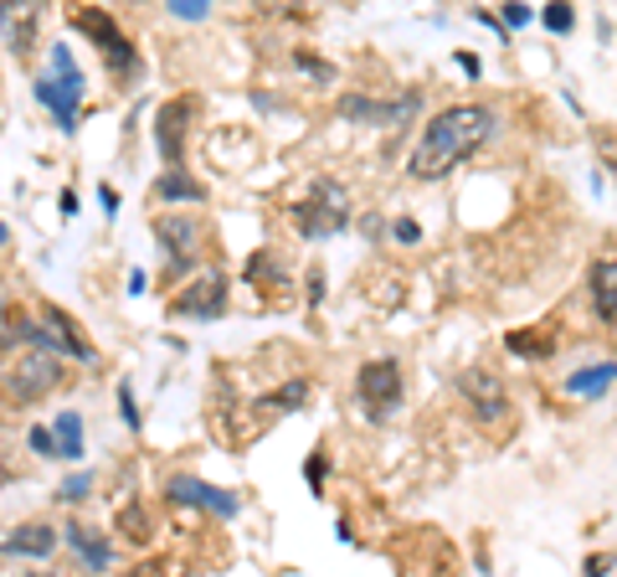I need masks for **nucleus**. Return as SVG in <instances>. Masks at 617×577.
Here are the masks:
<instances>
[{
    "mask_svg": "<svg viewBox=\"0 0 617 577\" xmlns=\"http://www.w3.org/2000/svg\"><path fill=\"white\" fill-rule=\"evenodd\" d=\"M500 114L489 103H448L423 124V135L406 155V176L412 180H443L453 176L463 160H474L483 145L494 140Z\"/></svg>",
    "mask_w": 617,
    "mask_h": 577,
    "instance_id": "nucleus-1",
    "label": "nucleus"
},
{
    "mask_svg": "<svg viewBox=\"0 0 617 577\" xmlns=\"http://www.w3.org/2000/svg\"><path fill=\"white\" fill-rule=\"evenodd\" d=\"M350 217H355V206H350V191L340 186L335 176H319L308 180V191L289 206V222L293 233L308 242H325V238H340L350 227Z\"/></svg>",
    "mask_w": 617,
    "mask_h": 577,
    "instance_id": "nucleus-2",
    "label": "nucleus"
},
{
    "mask_svg": "<svg viewBox=\"0 0 617 577\" xmlns=\"http://www.w3.org/2000/svg\"><path fill=\"white\" fill-rule=\"evenodd\" d=\"M32 93H37V103L52 114V124H58L62 135H77V120H83V93H88V78H83V67H77L73 47H52V67L41 73L37 83H32Z\"/></svg>",
    "mask_w": 617,
    "mask_h": 577,
    "instance_id": "nucleus-3",
    "label": "nucleus"
},
{
    "mask_svg": "<svg viewBox=\"0 0 617 577\" xmlns=\"http://www.w3.org/2000/svg\"><path fill=\"white\" fill-rule=\"evenodd\" d=\"M73 26L83 32V37L98 47V58H103V67L114 73L118 83H135L139 78V47H135V37L118 26V16H109V11H98V5H88V11H77L73 16Z\"/></svg>",
    "mask_w": 617,
    "mask_h": 577,
    "instance_id": "nucleus-4",
    "label": "nucleus"
},
{
    "mask_svg": "<svg viewBox=\"0 0 617 577\" xmlns=\"http://www.w3.org/2000/svg\"><path fill=\"white\" fill-rule=\"evenodd\" d=\"M402 392H406L402 361L376 356V361H366V366L355 372V407L366 413V423H386V418H391V413L402 407Z\"/></svg>",
    "mask_w": 617,
    "mask_h": 577,
    "instance_id": "nucleus-5",
    "label": "nucleus"
},
{
    "mask_svg": "<svg viewBox=\"0 0 617 577\" xmlns=\"http://www.w3.org/2000/svg\"><path fill=\"white\" fill-rule=\"evenodd\" d=\"M58 381H62V356H52V351H21V361L0 381V392L16 407H32L47 392H58Z\"/></svg>",
    "mask_w": 617,
    "mask_h": 577,
    "instance_id": "nucleus-6",
    "label": "nucleus"
},
{
    "mask_svg": "<svg viewBox=\"0 0 617 577\" xmlns=\"http://www.w3.org/2000/svg\"><path fill=\"white\" fill-rule=\"evenodd\" d=\"M417 109H423V93H417V88H406L396 99H366V93H345V99H340V114H345L350 124H370V129H396V124H406Z\"/></svg>",
    "mask_w": 617,
    "mask_h": 577,
    "instance_id": "nucleus-7",
    "label": "nucleus"
},
{
    "mask_svg": "<svg viewBox=\"0 0 617 577\" xmlns=\"http://www.w3.org/2000/svg\"><path fill=\"white\" fill-rule=\"evenodd\" d=\"M165 500L171 505H186V511H212V516H242V496L237 490H222V485H206L196 475H171L165 479Z\"/></svg>",
    "mask_w": 617,
    "mask_h": 577,
    "instance_id": "nucleus-8",
    "label": "nucleus"
},
{
    "mask_svg": "<svg viewBox=\"0 0 617 577\" xmlns=\"http://www.w3.org/2000/svg\"><path fill=\"white\" fill-rule=\"evenodd\" d=\"M154 238H160V248L171 253L175 268H191V263L201 259L206 227H201L196 212H160V217H154Z\"/></svg>",
    "mask_w": 617,
    "mask_h": 577,
    "instance_id": "nucleus-9",
    "label": "nucleus"
},
{
    "mask_svg": "<svg viewBox=\"0 0 617 577\" xmlns=\"http://www.w3.org/2000/svg\"><path fill=\"white\" fill-rule=\"evenodd\" d=\"M227 304H231V284L227 274H201V279H191L180 294H175V315H186V319H222L227 315Z\"/></svg>",
    "mask_w": 617,
    "mask_h": 577,
    "instance_id": "nucleus-10",
    "label": "nucleus"
},
{
    "mask_svg": "<svg viewBox=\"0 0 617 577\" xmlns=\"http://www.w3.org/2000/svg\"><path fill=\"white\" fill-rule=\"evenodd\" d=\"M458 392H463V402L474 407V418L479 423H500V418H509V392H504V381L489 372V366H468L458 377Z\"/></svg>",
    "mask_w": 617,
    "mask_h": 577,
    "instance_id": "nucleus-11",
    "label": "nucleus"
},
{
    "mask_svg": "<svg viewBox=\"0 0 617 577\" xmlns=\"http://www.w3.org/2000/svg\"><path fill=\"white\" fill-rule=\"evenodd\" d=\"M186 120H191V99L160 103V114H154V150L165 160V171H180V160H186Z\"/></svg>",
    "mask_w": 617,
    "mask_h": 577,
    "instance_id": "nucleus-12",
    "label": "nucleus"
},
{
    "mask_svg": "<svg viewBox=\"0 0 617 577\" xmlns=\"http://www.w3.org/2000/svg\"><path fill=\"white\" fill-rule=\"evenodd\" d=\"M62 547L83 562V573H109L114 567V541L103 537V531H93L88 520H67L62 526Z\"/></svg>",
    "mask_w": 617,
    "mask_h": 577,
    "instance_id": "nucleus-13",
    "label": "nucleus"
},
{
    "mask_svg": "<svg viewBox=\"0 0 617 577\" xmlns=\"http://www.w3.org/2000/svg\"><path fill=\"white\" fill-rule=\"evenodd\" d=\"M58 547H62V531L47 526V520H21V526H11L5 541H0V552H5V557H21V562L52 557Z\"/></svg>",
    "mask_w": 617,
    "mask_h": 577,
    "instance_id": "nucleus-14",
    "label": "nucleus"
},
{
    "mask_svg": "<svg viewBox=\"0 0 617 577\" xmlns=\"http://www.w3.org/2000/svg\"><path fill=\"white\" fill-rule=\"evenodd\" d=\"M37 319L47 325V336H52V356H73V361H93V340L83 336V325H77L67 310H58V304H41Z\"/></svg>",
    "mask_w": 617,
    "mask_h": 577,
    "instance_id": "nucleus-15",
    "label": "nucleus"
},
{
    "mask_svg": "<svg viewBox=\"0 0 617 577\" xmlns=\"http://www.w3.org/2000/svg\"><path fill=\"white\" fill-rule=\"evenodd\" d=\"M0 26H5V41L16 58H32L37 52V26H41V5H0Z\"/></svg>",
    "mask_w": 617,
    "mask_h": 577,
    "instance_id": "nucleus-16",
    "label": "nucleus"
},
{
    "mask_svg": "<svg viewBox=\"0 0 617 577\" xmlns=\"http://www.w3.org/2000/svg\"><path fill=\"white\" fill-rule=\"evenodd\" d=\"M587 289H592V310H597L602 325H617V259H597L592 274H587Z\"/></svg>",
    "mask_w": 617,
    "mask_h": 577,
    "instance_id": "nucleus-17",
    "label": "nucleus"
},
{
    "mask_svg": "<svg viewBox=\"0 0 617 577\" xmlns=\"http://www.w3.org/2000/svg\"><path fill=\"white\" fill-rule=\"evenodd\" d=\"M613 381H617V361H597V366H581L571 377H561V392L592 402V398H602V392H613Z\"/></svg>",
    "mask_w": 617,
    "mask_h": 577,
    "instance_id": "nucleus-18",
    "label": "nucleus"
},
{
    "mask_svg": "<svg viewBox=\"0 0 617 577\" xmlns=\"http://www.w3.org/2000/svg\"><path fill=\"white\" fill-rule=\"evenodd\" d=\"M52 438H58V459H62V464H77V459H83V449H88L83 413H58V418H52Z\"/></svg>",
    "mask_w": 617,
    "mask_h": 577,
    "instance_id": "nucleus-19",
    "label": "nucleus"
},
{
    "mask_svg": "<svg viewBox=\"0 0 617 577\" xmlns=\"http://www.w3.org/2000/svg\"><path fill=\"white\" fill-rule=\"evenodd\" d=\"M154 197H160V201H180V206H186V201L201 206V201H206V186H201L196 176H186V171H165V176L154 180Z\"/></svg>",
    "mask_w": 617,
    "mask_h": 577,
    "instance_id": "nucleus-20",
    "label": "nucleus"
},
{
    "mask_svg": "<svg viewBox=\"0 0 617 577\" xmlns=\"http://www.w3.org/2000/svg\"><path fill=\"white\" fill-rule=\"evenodd\" d=\"M308 392H314V387H308V377H289L284 387H273V392L257 402V407H263V413H299V407L308 402Z\"/></svg>",
    "mask_w": 617,
    "mask_h": 577,
    "instance_id": "nucleus-21",
    "label": "nucleus"
},
{
    "mask_svg": "<svg viewBox=\"0 0 617 577\" xmlns=\"http://www.w3.org/2000/svg\"><path fill=\"white\" fill-rule=\"evenodd\" d=\"M504 346H509V356H525V361L556 356V336H545V330H509Z\"/></svg>",
    "mask_w": 617,
    "mask_h": 577,
    "instance_id": "nucleus-22",
    "label": "nucleus"
},
{
    "mask_svg": "<svg viewBox=\"0 0 617 577\" xmlns=\"http://www.w3.org/2000/svg\"><path fill=\"white\" fill-rule=\"evenodd\" d=\"M26 325H32L26 310H16V304H0V361L11 356L16 346H26Z\"/></svg>",
    "mask_w": 617,
    "mask_h": 577,
    "instance_id": "nucleus-23",
    "label": "nucleus"
},
{
    "mask_svg": "<svg viewBox=\"0 0 617 577\" xmlns=\"http://www.w3.org/2000/svg\"><path fill=\"white\" fill-rule=\"evenodd\" d=\"M248 279L252 284H273V289H278L289 274H284V259H278L273 248H263V253H252V259H248Z\"/></svg>",
    "mask_w": 617,
    "mask_h": 577,
    "instance_id": "nucleus-24",
    "label": "nucleus"
},
{
    "mask_svg": "<svg viewBox=\"0 0 617 577\" xmlns=\"http://www.w3.org/2000/svg\"><path fill=\"white\" fill-rule=\"evenodd\" d=\"M93 496V475H88V469H83V475H67L58 485V500H67V505H77V500H88Z\"/></svg>",
    "mask_w": 617,
    "mask_h": 577,
    "instance_id": "nucleus-25",
    "label": "nucleus"
},
{
    "mask_svg": "<svg viewBox=\"0 0 617 577\" xmlns=\"http://www.w3.org/2000/svg\"><path fill=\"white\" fill-rule=\"evenodd\" d=\"M325 475H329V459H325V449H314L308 464H304V479H308V490H314V496H325Z\"/></svg>",
    "mask_w": 617,
    "mask_h": 577,
    "instance_id": "nucleus-26",
    "label": "nucleus"
},
{
    "mask_svg": "<svg viewBox=\"0 0 617 577\" xmlns=\"http://www.w3.org/2000/svg\"><path fill=\"white\" fill-rule=\"evenodd\" d=\"M26 443H32V454L58 459V438H52V428H41V423H32V428H26Z\"/></svg>",
    "mask_w": 617,
    "mask_h": 577,
    "instance_id": "nucleus-27",
    "label": "nucleus"
},
{
    "mask_svg": "<svg viewBox=\"0 0 617 577\" xmlns=\"http://www.w3.org/2000/svg\"><path fill=\"white\" fill-rule=\"evenodd\" d=\"M540 21H545V32H571V26H577V11H571V5H545Z\"/></svg>",
    "mask_w": 617,
    "mask_h": 577,
    "instance_id": "nucleus-28",
    "label": "nucleus"
},
{
    "mask_svg": "<svg viewBox=\"0 0 617 577\" xmlns=\"http://www.w3.org/2000/svg\"><path fill=\"white\" fill-rule=\"evenodd\" d=\"M118 413H124V428H129V434H139V407H135V387H129V381H118Z\"/></svg>",
    "mask_w": 617,
    "mask_h": 577,
    "instance_id": "nucleus-29",
    "label": "nucleus"
},
{
    "mask_svg": "<svg viewBox=\"0 0 617 577\" xmlns=\"http://www.w3.org/2000/svg\"><path fill=\"white\" fill-rule=\"evenodd\" d=\"M293 62L304 67L308 78H319V83H335V67H329L325 58H308V52H293Z\"/></svg>",
    "mask_w": 617,
    "mask_h": 577,
    "instance_id": "nucleus-30",
    "label": "nucleus"
},
{
    "mask_svg": "<svg viewBox=\"0 0 617 577\" xmlns=\"http://www.w3.org/2000/svg\"><path fill=\"white\" fill-rule=\"evenodd\" d=\"M171 16H180V21H206V16H212V5H206V0H171Z\"/></svg>",
    "mask_w": 617,
    "mask_h": 577,
    "instance_id": "nucleus-31",
    "label": "nucleus"
},
{
    "mask_svg": "<svg viewBox=\"0 0 617 577\" xmlns=\"http://www.w3.org/2000/svg\"><path fill=\"white\" fill-rule=\"evenodd\" d=\"M613 567H617V557H613V552H592V557L581 562V577H607V573H613Z\"/></svg>",
    "mask_w": 617,
    "mask_h": 577,
    "instance_id": "nucleus-32",
    "label": "nucleus"
},
{
    "mask_svg": "<svg viewBox=\"0 0 617 577\" xmlns=\"http://www.w3.org/2000/svg\"><path fill=\"white\" fill-rule=\"evenodd\" d=\"M304 299H308V310H314V304L325 299V268H319V263L308 268V279H304Z\"/></svg>",
    "mask_w": 617,
    "mask_h": 577,
    "instance_id": "nucleus-33",
    "label": "nucleus"
},
{
    "mask_svg": "<svg viewBox=\"0 0 617 577\" xmlns=\"http://www.w3.org/2000/svg\"><path fill=\"white\" fill-rule=\"evenodd\" d=\"M530 16H536L530 5H504V11H500V21L509 26V32H520V26H530Z\"/></svg>",
    "mask_w": 617,
    "mask_h": 577,
    "instance_id": "nucleus-34",
    "label": "nucleus"
},
{
    "mask_svg": "<svg viewBox=\"0 0 617 577\" xmlns=\"http://www.w3.org/2000/svg\"><path fill=\"white\" fill-rule=\"evenodd\" d=\"M391 233H396V242H406V248H412V242H423V227H417L412 217H396V222H391Z\"/></svg>",
    "mask_w": 617,
    "mask_h": 577,
    "instance_id": "nucleus-35",
    "label": "nucleus"
},
{
    "mask_svg": "<svg viewBox=\"0 0 617 577\" xmlns=\"http://www.w3.org/2000/svg\"><path fill=\"white\" fill-rule=\"evenodd\" d=\"M98 201H103V212H109V217L118 212V191H114V186H98Z\"/></svg>",
    "mask_w": 617,
    "mask_h": 577,
    "instance_id": "nucleus-36",
    "label": "nucleus"
},
{
    "mask_svg": "<svg viewBox=\"0 0 617 577\" xmlns=\"http://www.w3.org/2000/svg\"><path fill=\"white\" fill-rule=\"evenodd\" d=\"M150 289V274L144 268H129V294H144Z\"/></svg>",
    "mask_w": 617,
    "mask_h": 577,
    "instance_id": "nucleus-37",
    "label": "nucleus"
},
{
    "mask_svg": "<svg viewBox=\"0 0 617 577\" xmlns=\"http://www.w3.org/2000/svg\"><path fill=\"white\" fill-rule=\"evenodd\" d=\"M458 67L468 73V78H479V58H474V52H458Z\"/></svg>",
    "mask_w": 617,
    "mask_h": 577,
    "instance_id": "nucleus-38",
    "label": "nucleus"
},
{
    "mask_svg": "<svg viewBox=\"0 0 617 577\" xmlns=\"http://www.w3.org/2000/svg\"><path fill=\"white\" fill-rule=\"evenodd\" d=\"M58 206H62V217H73V212H77V197H73V191H62Z\"/></svg>",
    "mask_w": 617,
    "mask_h": 577,
    "instance_id": "nucleus-39",
    "label": "nucleus"
},
{
    "mask_svg": "<svg viewBox=\"0 0 617 577\" xmlns=\"http://www.w3.org/2000/svg\"><path fill=\"white\" fill-rule=\"evenodd\" d=\"M129 577H165V562H150V567H139V573H129Z\"/></svg>",
    "mask_w": 617,
    "mask_h": 577,
    "instance_id": "nucleus-40",
    "label": "nucleus"
},
{
    "mask_svg": "<svg viewBox=\"0 0 617 577\" xmlns=\"http://www.w3.org/2000/svg\"><path fill=\"white\" fill-rule=\"evenodd\" d=\"M5 242H11V227H5V222H0V248H5Z\"/></svg>",
    "mask_w": 617,
    "mask_h": 577,
    "instance_id": "nucleus-41",
    "label": "nucleus"
},
{
    "mask_svg": "<svg viewBox=\"0 0 617 577\" xmlns=\"http://www.w3.org/2000/svg\"><path fill=\"white\" fill-rule=\"evenodd\" d=\"M26 577H47V573H26Z\"/></svg>",
    "mask_w": 617,
    "mask_h": 577,
    "instance_id": "nucleus-42",
    "label": "nucleus"
}]
</instances>
